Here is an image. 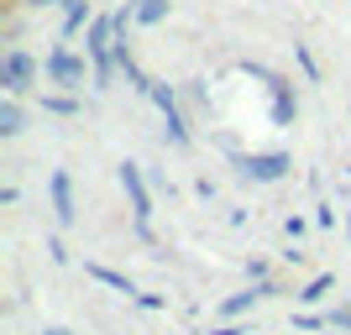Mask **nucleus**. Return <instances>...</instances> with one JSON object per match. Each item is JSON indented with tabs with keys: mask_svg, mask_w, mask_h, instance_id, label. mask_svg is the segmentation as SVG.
Here are the masks:
<instances>
[{
	"mask_svg": "<svg viewBox=\"0 0 351 335\" xmlns=\"http://www.w3.org/2000/svg\"><path fill=\"white\" fill-rule=\"evenodd\" d=\"M43 79L53 89H63V95H79L84 84H95V69H89L84 53H73L69 42H58V47H47V58H43Z\"/></svg>",
	"mask_w": 351,
	"mask_h": 335,
	"instance_id": "f257e3e1",
	"label": "nucleus"
},
{
	"mask_svg": "<svg viewBox=\"0 0 351 335\" xmlns=\"http://www.w3.org/2000/svg\"><path fill=\"white\" fill-rule=\"evenodd\" d=\"M241 73L267 89V100H273V126H293V116H299V95H293L289 79L273 73V69H263V63H241Z\"/></svg>",
	"mask_w": 351,
	"mask_h": 335,
	"instance_id": "f03ea898",
	"label": "nucleus"
},
{
	"mask_svg": "<svg viewBox=\"0 0 351 335\" xmlns=\"http://www.w3.org/2000/svg\"><path fill=\"white\" fill-rule=\"evenodd\" d=\"M37 79H43V63L32 58L27 47H5V53H0V95L21 100V95H27Z\"/></svg>",
	"mask_w": 351,
	"mask_h": 335,
	"instance_id": "7ed1b4c3",
	"label": "nucleus"
},
{
	"mask_svg": "<svg viewBox=\"0 0 351 335\" xmlns=\"http://www.w3.org/2000/svg\"><path fill=\"white\" fill-rule=\"evenodd\" d=\"M236 173L252 178V184H278V178L293 173V158L289 152H236Z\"/></svg>",
	"mask_w": 351,
	"mask_h": 335,
	"instance_id": "20e7f679",
	"label": "nucleus"
},
{
	"mask_svg": "<svg viewBox=\"0 0 351 335\" xmlns=\"http://www.w3.org/2000/svg\"><path fill=\"white\" fill-rule=\"evenodd\" d=\"M147 100L162 110V136H168V147H189V121H184V105H178V89L173 84H152V95Z\"/></svg>",
	"mask_w": 351,
	"mask_h": 335,
	"instance_id": "39448f33",
	"label": "nucleus"
},
{
	"mask_svg": "<svg viewBox=\"0 0 351 335\" xmlns=\"http://www.w3.org/2000/svg\"><path fill=\"white\" fill-rule=\"evenodd\" d=\"M116 178H121V189H126V199H132V220L136 225H152V189H147L142 168H136V162H121Z\"/></svg>",
	"mask_w": 351,
	"mask_h": 335,
	"instance_id": "423d86ee",
	"label": "nucleus"
},
{
	"mask_svg": "<svg viewBox=\"0 0 351 335\" xmlns=\"http://www.w3.org/2000/svg\"><path fill=\"white\" fill-rule=\"evenodd\" d=\"M47 199H53L58 225H73V220H79V199H73V173L69 168H58V173L47 178Z\"/></svg>",
	"mask_w": 351,
	"mask_h": 335,
	"instance_id": "0eeeda50",
	"label": "nucleus"
},
{
	"mask_svg": "<svg viewBox=\"0 0 351 335\" xmlns=\"http://www.w3.org/2000/svg\"><path fill=\"white\" fill-rule=\"evenodd\" d=\"M89 21H95V11H89V0H69V5H63V27H58V42H73L79 32H89Z\"/></svg>",
	"mask_w": 351,
	"mask_h": 335,
	"instance_id": "6e6552de",
	"label": "nucleus"
},
{
	"mask_svg": "<svg viewBox=\"0 0 351 335\" xmlns=\"http://www.w3.org/2000/svg\"><path fill=\"white\" fill-rule=\"evenodd\" d=\"M84 273L95 277L100 288H110V293H126V299H136V293H142V288H136V283H132V277H126V273H116V267H105V262H89Z\"/></svg>",
	"mask_w": 351,
	"mask_h": 335,
	"instance_id": "1a4fd4ad",
	"label": "nucleus"
},
{
	"mask_svg": "<svg viewBox=\"0 0 351 335\" xmlns=\"http://www.w3.org/2000/svg\"><path fill=\"white\" fill-rule=\"evenodd\" d=\"M27 132V110H21V100H11V95H0V142H11V136Z\"/></svg>",
	"mask_w": 351,
	"mask_h": 335,
	"instance_id": "9d476101",
	"label": "nucleus"
},
{
	"mask_svg": "<svg viewBox=\"0 0 351 335\" xmlns=\"http://www.w3.org/2000/svg\"><path fill=\"white\" fill-rule=\"evenodd\" d=\"M330 288H336V273H315V277L304 283V288L293 293V299H299L304 309H315V304H325V293H330Z\"/></svg>",
	"mask_w": 351,
	"mask_h": 335,
	"instance_id": "9b49d317",
	"label": "nucleus"
},
{
	"mask_svg": "<svg viewBox=\"0 0 351 335\" xmlns=\"http://www.w3.org/2000/svg\"><path fill=\"white\" fill-rule=\"evenodd\" d=\"M136 16V27H158V21H168V0H126Z\"/></svg>",
	"mask_w": 351,
	"mask_h": 335,
	"instance_id": "f8f14e48",
	"label": "nucleus"
},
{
	"mask_svg": "<svg viewBox=\"0 0 351 335\" xmlns=\"http://www.w3.org/2000/svg\"><path fill=\"white\" fill-rule=\"evenodd\" d=\"M43 116H79L84 105H79V95H63V89H53V95H43Z\"/></svg>",
	"mask_w": 351,
	"mask_h": 335,
	"instance_id": "ddd939ff",
	"label": "nucleus"
},
{
	"mask_svg": "<svg viewBox=\"0 0 351 335\" xmlns=\"http://www.w3.org/2000/svg\"><path fill=\"white\" fill-rule=\"evenodd\" d=\"M293 63H299V73H304L309 84H315V79H320V63H315V53H309L304 42H293Z\"/></svg>",
	"mask_w": 351,
	"mask_h": 335,
	"instance_id": "4468645a",
	"label": "nucleus"
},
{
	"mask_svg": "<svg viewBox=\"0 0 351 335\" xmlns=\"http://www.w3.org/2000/svg\"><path fill=\"white\" fill-rule=\"evenodd\" d=\"M293 325H299V330H330V314H315V309H299V314H293Z\"/></svg>",
	"mask_w": 351,
	"mask_h": 335,
	"instance_id": "2eb2a0df",
	"label": "nucleus"
},
{
	"mask_svg": "<svg viewBox=\"0 0 351 335\" xmlns=\"http://www.w3.org/2000/svg\"><path fill=\"white\" fill-rule=\"evenodd\" d=\"M132 304H136V309H147V314H162V309H168V299H162V293H136Z\"/></svg>",
	"mask_w": 351,
	"mask_h": 335,
	"instance_id": "dca6fc26",
	"label": "nucleus"
},
{
	"mask_svg": "<svg viewBox=\"0 0 351 335\" xmlns=\"http://www.w3.org/2000/svg\"><path fill=\"white\" fill-rule=\"evenodd\" d=\"M330 330H336V335H351V309H346V304L330 309Z\"/></svg>",
	"mask_w": 351,
	"mask_h": 335,
	"instance_id": "f3484780",
	"label": "nucleus"
},
{
	"mask_svg": "<svg viewBox=\"0 0 351 335\" xmlns=\"http://www.w3.org/2000/svg\"><path fill=\"white\" fill-rule=\"evenodd\" d=\"M16 5H21V11H63L69 0H16Z\"/></svg>",
	"mask_w": 351,
	"mask_h": 335,
	"instance_id": "a211bd4d",
	"label": "nucleus"
},
{
	"mask_svg": "<svg viewBox=\"0 0 351 335\" xmlns=\"http://www.w3.org/2000/svg\"><path fill=\"white\" fill-rule=\"evenodd\" d=\"M283 231H289V241H299V236L309 231V220L304 215H289V220H283Z\"/></svg>",
	"mask_w": 351,
	"mask_h": 335,
	"instance_id": "6ab92c4d",
	"label": "nucleus"
},
{
	"mask_svg": "<svg viewBox=\"0 0 351 335\" xmlns=\"http://www.w3.org/2000/svg\"><path fill=\"white\" fill-rule=\"evenodd\" d=\"M315 225H320V231H336V210H330V204H320V210H315Z\"/></svg>",
	"mask_w": 351,
	"mask_h": 335,
	"instance_id": "aec40b11",
	"label": "nucleus"
},
{
	"mask_svg": "<svg viewBox=\"0 0 351 335\" xmlns=\"http://www.w3.org/2000/svg\"><path fill=\"white\" fill-rule=\"evenodd\" d=\"M47 257H53V262H69V247H63V241H58V236H47Z\"/></svg>",
	"mask_w": 351,
	"mask_h": 335,
	"instance_id": "412c9836",
	"label": "nucleus"
},
{
	"mask_svg": "<svg viewBox=\"0 0 351 335\" xmlns=\"http://www.w3.org/2000/svg\"><path fill=\"white\" fill-rule=\"evenodd\" d=\"M205 335H247V330H241V325H236V320H226V325H210Z\"/></svg>",
	"mask_w": 351,
	"mask_h": 335,
	"instance_id": "4be33fe9",
	"label": "nucleus"
},
{
	"mask_svg": "<svg viewBox=\"0 0 351 335\" xmlns=\"http://www.w3.org/2000/svg\"><path fill=\"white\" fill-rule=\"evenodd\" d=\"M247 277L252 283H267V262H247Z\"/></svg>",
	"mask_w": 351,
	"mask_h": 335,
	"instance_id": "5701e85b",
	"label": "nucleus"
},
{
	"mask_svg": "<svg viewBox=\"0 0 351 335\" xmlns=\"http://www.w3.org/2000/svg\"><path fill=\"white\" fill-rule=\"evenodd\" d=\"M43 335H73V330H63V325H47V330Z\"/></svg>",
	"mask_w": 351,
	"mask_h": 335,
	"instance_id": "b1692460",
	"label": "nucleus"
},
{
	"mask_svg": "<svg viewBox=\"0 0 351 335\" xmlns=\"http://www.w3.org/2000/svg\"><path fill=\"white\" fill-rule=\"evenodd\" d=\"M346 236H351V215H346Z\"/></svg>",
	"mask_w": 351,
	"mask_h": 335,
	"instance_id": "393cba45",
	"label": "nucleus"
},
{
	"mask_svg": "<svg viewBox=\"0 0 351 335\" xmlns=\"http://www.w3.org/2000/svg\"><path fill=\"white\" fill-rule=\"evenodd\" d=\"M11 5H16V0H11Z\"/></svg>",
	"mask_w": 351,
	"mask_h": 335,
	"instance_id": "a878e982",
	"label": "nucleus"
}]
</instances>
